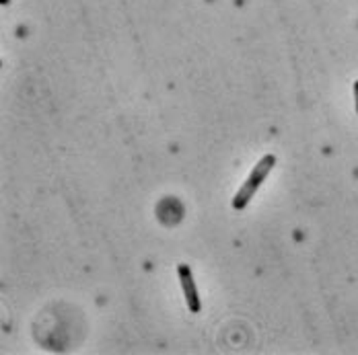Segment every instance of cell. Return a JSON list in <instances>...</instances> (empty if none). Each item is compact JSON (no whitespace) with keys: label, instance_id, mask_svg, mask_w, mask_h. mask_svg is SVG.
Returning <instances> with one entry per match:
<instances>
[{"label":"cell","instance_id":"obj_1","mask_svg":"<svg viewBox=\"0 0 358 355\" xmlns=\"http://www.w3.org/2000/svg\"><path fill=\"white\" fill-rule=\"evenodd\" d=\"M274 164H276V156L274 154H266L256 167H254V171L249 173V177H247V181L241 185V189L235 193V197H233V208L235 210H245L247 208V204L254 199V195L258 193V189L262 187V183L266 181V177L270 175V171L274 169Z\"/></svg>","mask_w":358,"mask_h":355},{"label":"cell","instance_id":"obj_2","mask_svg":"<svg viewBox=\"0 0 358 355\" xmlns=\"http://www.w3.org/2000/svg\"><path fill=\"white\" fill-rule=\"evenodd\" d=\"M177 276H179V284H181V290H183V296H186L188 310L198 315L202 310V302H200V296H198V288H196L192 269L186 263H181V265H177Z\"/></svg>","mask_w":358,"mask_h":355},{"label":"cell","instance_id":"obj_3","mask_svg":"<svg viewBox=\"0 0 358 355\" xmlns=\"http://www.w3.org/2000/svg\"><path fill=\"white\" fill-rule=\"evenodd\" d=\"M355 107H357V113H358V80L355 82Z\"/></svg>","mask_w":358,"mask_h":355}]
</instances>
